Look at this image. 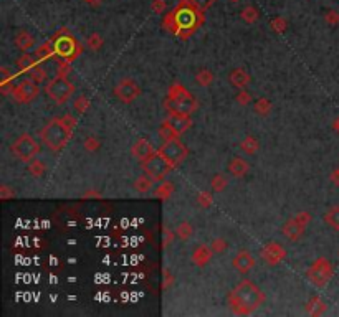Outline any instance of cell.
<instances>
[{
  "mask_svg": "<svg viewBox=\"0 0 339 317\" xmlns=\"http://www.w3.org/2000/svg\"><path fill=\"white\" fill-rule=\"evenodd\" d=\"M204 12L199 10L191 0H181L171 12L165 15L162 22L164 29L172 35H177L181 40L189 37L204 24Z\"/></svg>",
  "mask_w": 339,
  "mask_h": 317,
  "instance_id": "1",
  "label": "cell"
},
{
  "mask_svg": "<svg viewBox=\"0 0 339 317\" xmlns=\"http://www.w3.org/2000/svg\"><path fill=\"white\" fill-rule=\"evenodd\" d=\"M265 299V292L255 282L243 279L230 291L227 302H229V307L233 314L250 315L262 307Z\"/></svg>",
  "mask_w": 339,
  "mask_h": 317,
  "instance_id": "2",
  "label": "cell"
},
{
  "mask_svg": "<svg viewBox=\"0 0 339 317\" xmlns=\"http://www.w3.org/2000/svg\"><path fill=\"white\" fill-rule=\"evenodd\" d=\"M76 126V119L73 116H63V118H53L50 119L43 129L40 131L42 142L50 149L52 152H58L70 142L73 136V127Z\"/></svg>",
  "mask_w": 339,
  "mask_h": 317,
  "instance_id": "3",
  "label": "cell"
},
{
  "mask_svg": "<svg viewBox=\"0 0 339 317\" xmlns=\"http://www.w3.org/2000/svg\"><path fill=\"white\" fill-rule=\"evenodd\" d=\"M165 109L169 113H177V114H187L191 116L192 113H196L199 108L197 99L192 96L191 91L186 90L181 83H174L169 88L167 98L164 101Z\"/></svg>",
  "mask_w": 339,
  "mask_h": 317,
  "instance_id": "4",
  "label": "cell"
},
{
  "mask_svg": "<svg viewBox=\"0 0 339 317\" xmlns=\"http://www.w3.org/2000/svg\"><path fill=\"white\" fill-rule=\"evenodd\" d=\"M52 45L55 53H57L58 58L66 60V61H75L83 52V47L80 45V42L71 35V32L68 29H60L55 35L52 37Z\"/></svg>",
  "mask_w": 339,
  "mask_h": 317,
  "instance_id": "5",
  "label": "cell"
},
{
  "mask_svg": "<svg viewBox=\"0 0 339 317\" xmlns=\"http://www.w3.org/2000/svg\"><path fill=\"white\" fill-rule=\"evenodd\" d=\"M141 164H142L144 174L152 177L155 182L165 180L167 179V175L172 172V169H174V164H171L159 151H155L151 157H149L147 160H144V162H141Z\"/></svg>",
  "mask_w": 339,
  "mask_h": 317,
  "instance_id": "6",
  "label": "cell"
},
{
  "mask_svg": "<svg viewBox=\"0 0 339 317\" xmlns=\"http://www.w3.org/2000/svg\"><path fill=\"white\" fill-rule=\"evenodd\" d=\"M45 93L53 103L65 104L71 98V94L75 93V85L68 81L66 76H57L52 81H48V85L45 86Z\"/></svg>",
  "mask_w": 339,
  "mask_h": 317,
  "instance_id": "7",
  "label": "cell"
},
{
  "mask_svg": "<svg viewBox=\"0 0 339 317\" xmlns=\"http://www.w3.org/2000/svg\"><path fill=\"white\" fill-rule=\"evenodd\" d=\"M308 279L316 287H326L327 282L334 276V268H332L331 261L326 258H318L311 264V268L306 272Z\"/></svg>",
  "mask_w": 339,
  "mask_h": 317,
  "instance_id": "8",
  "label": "cell"
},
{
  "mask_svg": "<svg viewBox=\"0 0 339 317\" xmlns=\"http://www.w3.org/2000/svg\"><path fill=\"white\" fill-rule=\"evenodd\" d=\"M10 152L22 162H30L33 157L40 152V147L30 134H20L10 146Z\"/></svg>",
  "mask_w": 339,
  "mask_h": 317,
  "instance_id": "9",
  "label": "cell"
},
{
  "mask_svg": "<svg viewBox=\"0 0 339 317\" xmlns=\"http://www.w3.org/2000/svg\"><path fill=\"white\" fill-rule=\"evenodd\" d=\"M159 152L162 154L171 164H174V167H177L179 164L184 162L186 157L189 155L187 147L184 146V142H182L179 137H174V139H169V141H164L162 146L159 147Z\"/></svg>",
  "mask_w": 339,
  "mask_h": 317,
  "instance_id": "10",
  "label": "cell"
},
{
  "mask_svg": "<svg viewBox=\"0 0 339 317\" xmlns=\"http://www.w3.org/2000/svg\"><path fill=\"white\" fill-rule=\"evenodd\" d=\"M114 96L118 98L121 103L131 104L132 101H136V99L141 96V88H139V85L134 80L124 78V80H121L118 85L114 86Z\"/></svg>",
  "mask_w": 339,
  "mask_h": 317,
  "instance_id": "11",
  "label": "cell"
},
{
  "mask_svg": "<svg viewBox=\"0 0 339 317\" xmlns=\"http://www.w3.org/2000/svg\"><path fill=\"white\" fill-rule=\"evenodd\" d=\"M38 93H40V88H38L37 83L32 80H25V81H22L20 85L15 86L12 98L17 103L27 104V103H32L33 99L38 96Z\"/></svg>",
  "mask_w": 339,
  "mask_h": 317,
  "instance_id": "12",
  "label": "cell"
},
{
  "mask_svg": "<svg viewBox=\"0 0 339 317\" xmlns=\"http://www.w3.org/2000/svg\"><path fill=\"white\" fill-rule=\"evenodd\" d=\"M260 254H262V259L265 261V263L273 268V266H278L283 259L286 258V249L280 243L270 241V243H266L265 246L262 248Z\"/></svg>",
  "mask_w": 339,
  "mask_h": 317,
  "instance_id": "13",
  "label": "cell"
},
{
  "mask_svg": "<svg viewBox=\"0 0 339 317\" xmlns=\"http://www.w3.org/2000/svg\"><path fill=\"white\" fill-rule=\"evenodd\" d=\"M155 152V149L152 147V144L147 141V139H137L134 142V146L131 147V155L134 159H137L139 162H144V160H147L151 155Z\"/></svg>",
  "mask_w": 339,
  "mask_h": 317,
  "instance_id": "14",
  "label": "cell"
},
{
  "mask_svg": "<svg viewBox=\"0 0 339 317\" xmlns=\"http://www.w3.org/2000/svg\"><path fill=\"white\" fill-rule=\"evenodd\" d=\"M232 266H233V269L238 271L240 274H247V272H250L255 268V258L248 251H240L233 256Z\"/></svg>",
  "mask_w": 339,
  "mask_h": 317,
  "instance_id": "15",
  "label": "cell"
},
{
  "mask_svg": "<svg viewBox=\"0 0 339 317\" xmlns=\"http://www.w3.org/2000/svg\"><path fill=\"white\" fill-rule=\"evenodd\" d=\"M167 122H169V126L172 127V129L177 132V136L179 137L192 127V119H191V116H187V114L169 113Z\"/></svg>",
  "mask_w": 339,
  "mask_h": 317,
  "instance_id": "16",
  "label": "cell"
},
{
  "mask_svg": "<svg viewBox=\"0 0 339 317\" xmlns=\"http://www.w3.org/2000/svg\"><path fill=\"white\" fill-rule=\"evenodd\" d=\"M304 230H306V226L299 223V221L294 218V216L288 220L286 223L283 225V228H281L283 235H285L288 240H291V241H298L299 238L304 235Z\"/></svg>",
  "mask_w": 339,
  "mask_h": 317,
  "instance_id": "17",
  "label": "cell"
},
{
  "mask_svg": "<svg viewBox=\"0 0 339 317\" xmlns=\"http://www.w3.org/2000/svg\"><path fill=\"white\" fill-rule=\"evenodd\" d=\"M212 254H214L212 248L207 246V244H201V246H197L194 249L191 259L194 264L199 266V268H204V266L209 264V261L212 259Z\"/></svg>",
  "mask_w": 339,
  "mask_h": 317,
  "instance_id": "18",
  "label": "cell"
},
{
  "mask_svg": "<svg viewBox=\"0 0 339 317\" xmlns=\"http://www.w3.org/2000/svg\"><path fill=\"white\" fill-rule=\"evenodd\" d=\"M229 81L232 86L238 88V90H245L250 85V75L243 68H233L229 75Z\"/></svg>",
  "mask_w": 339,
  "mask_h": 317,
  "instance_id": "19",
  "label": "cell"
},
{
  "mask_svg": "<svg viewBox=\"0 0 339 317\" xmlns=\"http://www.w3.org/2000/svg\"><path fill=\"white\" fill-rule=\"evenodd\" d=\"M250 170V165L247 160H243L242 157H233L229 164V174L232 177H235V179H242V177H245Z\"/></svg>",
  "mask_w": 339,
  "mask_h": 317,
  "instance_id": "20",
  "label": "cell"
},
{
  "mask_svg": "<svg viewBox=\"0 0 339 317\" xmlns=\"http://www.w3.org/2000/svg\"><path fill=\"white\" fill-rule=\"evenodd\" d=\"M14 42H15V47L19 50H22V52H29L30 48L35 47V38H33L32 33L27 32V30H19V32H17Z\"/></svg>",
  "mask_w": 339,
  "mask_h": 317,
  "instance_id": "21",
  "label": "cell"
},
{
  "mask_svg": "<svg viewBox=\"0 0 339 317\" xmlns=\"http://www.w3.org/2000/svg\"><path fill=\"white\" fill-rule=\"evenodd\" d=\"M304 309H306V312H308L309 315H313V317H319V315L326 314L327 305H326V302H324L321 297L314 296V297H311L309 301L306 302V305H304Z\"/></svg>",
  "mask_w": 339,
  "mask_h": 317,
  "instance_id": "22",
  "label": "cell"
},
{
  "mask_svg": "<svg viewBox=\"0 0 339 317\" xmlns=\"http://www.w3.org/2000/svg\"><path fill=\"white\" fill-rule=\"evenodd\" d=\"M172 193H174V183L169 182V180H162L160 182V185L154 190V197L165 202V200L171 198Z\"/></svg>",
  "mask_w": 339,
  "mask_h": 317,
  "instance_id": "23",
  "label": "cell"
},
{
  "mask_svg": "<svg viewBox=\"0 0 339 317\" xmlns=\"http://www.w3.org/2000/svg\"><path fill=\"white\" fill-rule=\"evenodd\" d=\"M154 179L152 177H149L147 174H142L141 177H137L134 180V190L139 192V193H147L151 192V188L154 187Z\"/></svg>",
  "mask_w": 339,
  "mask_h": 317,
  "instance_id": "24",
  "label": "cell"
},
{
  "mask_svg": "<svg viewBox=\"0 0 339 317\" xmlns=\"http://www.w3.org/2000/svg\"><path fill=\"white\" fill-rule=\"evenodd\" d=\"M55 57H57V53H55L52 42L43 43V45H40V47L35 50V58H37V61H45V60L55 58Z\"/></svg>",
  "mask_w": 339,
  "mask_h": 317,
  "instance_id": "25",
  "label": "cell"
},
{
  "mask_svg": "<svg viewBox=\"0 0 339 317\" xmlns=\"http://www.w3.org/2000/svg\"><path fill=\"white\" fill-rule=\"evenodd\" d=\"M240 149L245 154H248V155H253L255 152L258 151L260 149V142H258V139L255 137V136H252V134H248L243 141L240 142Z\"/></svg>",
  "mask_w": 339,
  "mask_h": 317,
  "instance_id": "26",
  "label": "cell"
},
{
  "mask_svg": "<svg viewBox=\"0 0 339 317\" xmlns=\"http://www.w3.org/2000/svg\"><path fill=\"white\" fill-rule=\"evenodd\" d=\"M324 223L331 230L339 231V207H332L324 213Z\"/></svg>",
  "mask_w": 339,
  "mask_h": 317,
  "instance_id": "27",
  "label": "cell"
},
{
  "mask_svg": "<svg viewBox=\"0 0 339 317\" xmlns=\"http://www.w3.org/2000/svg\"><path fill=\"white\" fill-rule=\"evenodd\" d=\"M271 108H273V106H271V101L268 98H258L253 104V111L258 116H263V118L271 113Z\"/></svg>",
  "mask_w": 339,
  "mask_h": 317,
  "instance_id": "28",
  "label": "cell"
},
{
  "mask_svg": "<svg viewBox=\"0 0 339 317\" xmlns=\"http://www.w3.org/2000/svg\"><path fill=\"white\" fill-rule=\"evenodd\" d=\"M192 233H194V228L189 221H182V223H179V226L176 228V236L179 238L181 241H189Z\"/></svg>",
  "mask_w": 339,
  "mask_h": 317,
  "instance_id": "29",
  "label": "cell"
},
{
  "mask_svg": "<svg viewBox=\"0 0 339 317\" xmlns=\"http://www.w3.org/2000/svg\"><path fill=\"white\" fill-rule=\"evenodd\" d=\"M27 78L32 80V81H35L37 85H40L42 81L47 80V73H45V70H43L40 65H35L33 68H30L29 71H27Z\"/></svg>",
  "mask_w": 339,
  "mask_h": 317,
  "instance_id": "30",
  "label": "cell"
},
{
  "mask_svg": "<svg viewBox=\"0 0 339 317\" xmlns=\"http://www.w3.org/2000/svg\"><path fill=\"white\" fill-rule=\"evenodd\" d=\"M240 17L243 22H247V24H255V22L260 19V12L257 10V7H253V5H247V7L240 12Z\"/></svg>",
  "mask_w": 339,
  "mask_h": 317,
  "instance_id": "31",
  "label": "cell"
},
{
  "mask_svg": "<svg viewBox=\"0 0 339 317\" xmlns=\"http://www.w3.org/2000/svg\"><path fill=\"white\" fill-rule=\"evenodd\" d=\"M215 76L212 71H209L207 68H202L199 73L196 75V83L199 86H210L214 83Z\"/></svg>",
  "mask_w": 339,
  "mask_h": 317,
  "instance_id": "32",
  "label": "cell"
},
{
  "mask_svg": "<svg viewBox=\"0 0 339 317\" xmlns=\"http://www.w3.org/2000/svg\"><path fill=\"white\" fill-rule=\"evenodd\" d=\"M37 65V58L30 57V55H22V57L17 60V68H19L22 73H27L30 68Z\"/></svg>",
  "mask_w": 339,
  "mask_h": 317,
  "instance_id": "33",
  "label": "cell"
},
{
  "mask_svg": "<svg viewBox=\"0 0 339 317\" xmlns=\"http://www.w3.org/2000/svg\"><path fill=\"white\" fill-rule=\"evenodd\" d=\"M73 108L78 114H85L88 111V108H90V98H88L86 94H80V96L75 99Z\"/></svg>",
  "mask_w": 339,
  "mask_h": 317,
  "instance_id": "34",
  "label": "cell"
},
{
  "mask_svg": "<svg viewBox=\"0 0 339 317\" xmlns=\"http://www.w3.org/2000/svg\"><path fill=\"white\" fill-rule=\"evenodd\" d=\"M227 185H229V180L222 174H215L212 177V180H210V187H212L214 192H224Z\"/></svg>",
  "mask_w": 339,
  "mask_h": 317,
  "instance_id": "35",
  "label": "cell"
},
{
  "mask_svg": "<svg viewBox=\"0 0 339 317\" xmlns=\"http://www.w3.org/2000/svg\"><path fill=\"white\" fill-rule=\"evenodd\" d=\"M86 45L90 47L93 52H98V50H101V47L104 45V38L99 35V33L94 32L86 38Z\"/></svg>",
  "mask_w": 339,
  "mask_h": 317,
  "instance_id": "36",
  "label": "cell"
},
{
  "mask_svg": "<svg viewBox=\"0 0 339 317\" xmlns=\"http://www.w3.org/2000/svg\"><path fill=\"white\" fill-rule=\"evenodd\" d=\"M159 136L162 137L164 141H169V139L179 137V136H177V132L169 126V122H167V121H164L162 124H160V127H159Z\"/></svg>",
  "mask_w": 339,
  "mask_h": 317,
  "instance_id": "37",
  "label": "cell"
},
{
  "mask_svg": "<svg viewBox=\"0 0 339 317\" xmlns=\"http://www.w3.org/2000/svg\"><path fill=\"white\" fill-rule=\"evenodd\" d=\"M29 172L32 174V177H42L45 174V164L40 162V160H30L29 164Z\"/></svg>",
  "mask_w": 339,
  "mask_h": 317,
  "instance_id": "38",
  "label": "cell"
},
{
  "mask_svg": "<svg viewBox=\"0 0 339 317\" xmlns=\"http://www.w3.org/2000/svg\"><path fill=\"white\" fill-rule=\"evenodd\" d=\"M270 25H271V29H273V32H276V33H283L288 29V22H286V19H283V17H275V19L270 22Z\"/></svg>",
  "mask_w": 339,
  "mask_h": 317,
  "instance_id": "39",
  "label": "cell"
},
{
  "mask_svg": "<svg viewBox=\"0 0 339 317\" xmlns=\"http://www.w3.org/2000/svg\"><path fill=\"white\" fill-rule=\"evenodd\" d=\"M210 248H212V251L215 254H222L229 248V243H227L224 238H215V240H212V243H210Z\"/></svg>",
  "mask_w": 339,
  "mask_h": 317,
  "instance_id": "40",
  "label": "cell"
},
{
  "mask_svg": "<svg viewBox=\"0 0 339 317\" xmlns=\"http://www.w3.org/2000/svg\"><path fill=\"white\" fill-rule=\"evenodd\" d=\"M83 147H85L88 152H94V151H98V149L101 147V142H99L98 137L90 136V137L85 139V142H83Z\"/></svg>",
  "mask_w": 339,
  "mask_h": 317,
  "instance_id": "41",
  "label": "cell"
},
{
  "mask_svg": "<svg viewBox=\"0 0 339 317\" xmlns=\"http://www.w3.org/2000/svg\"><path fill=\"white\" fill-rule=\"evenodd\" d=\"M197 205L199 207H202V208H209L210 205H212V193L210 192H201L197 195Z\"/></svg>",
  "mask_w": 339,
  "mask_h": 317,
  "instance_id": "42",
  "label": "cell"
},
{
  "mask_svg": "<svg viewBox=\"0 0 339 317\" xmlns=\"http://www.w3.org/2000/svg\"><path fill=\"white\" fill-rule=\"evenodd\" d=\"M57 65H58V68H57V76H68L70 70H71V68H70V61L58 58Z\"/></svg>",
  "mask_w": 339,
  "mask_h": 317,
  "instance_id": "43",
  "label": "cell"
},
{
  "mask_svg": "<svg viewBox=\"0 0 339 317\" xmlns=\"http://www.w3.org/2000/svg\"><path fill=\"white\" fill-rule=\"evenodd\" d=\"M235 101L240 106H248L250 103H252V94H250L248 91H245V90H240L237 96H235Z\"/></svg>",
  "mask_w": 339,
  "mask_h": 317,
  "instance_id": "44",
  "label": "cell"
},
{
  "mask_svg": "<svg viewBox=\"0 0 339 317\" xmlns=\"http://www.w3.org/2000/svg\"><path fill=\"white\" fill-rule=\"evenodd\" d=\"M324 20L327 25H332V27L339 25V12L337 10H327L324 15Z\"/></svg>",
  "mask_w": 339,
  "mask_h": 317,
  "instance_id": "45",
  "label": "cell"
},
{
  "mask_svg": "<svg viewBox=\"0 0 339 317\" xmlns=\"http://www.w3.org/2000/svg\"><path fill=\"white\" fill-rule=\"evenodd\" d=\"M165 9H167V2H165V0H154L151 5V10L155 15H162L165 12Z\"/></svg>",
  "mask_w": 339,
  "mask_h": 317,
  "instance_id": "46",
  "label": "cell"
},
{
  "mask_svg": "<svg viewBox=\"0 0 339 317\" xmlns=\"http://www.w3.org/2000/svg\"><path fill=\"white\" fill-rule=\"evenodd\" d=\"M294 218H296L301 225L308 226L311 223V220H313V216H311L309 211H299V213H296V216H294Z\"/></svg>",
  "mask_w": 339,
  "mask_h": 317,
  "instance_id": "47",
  "label": "cell"
},
{
  "mask_svg": "<svg viewBox=\"0 0 339 317\" xmlns=\"http://www.w3.org/2000/svg\"><path fill=\"white\" fill-rule=\"evenodd\" d=\"M172 240H174V233H172L167 226L162 228V246L167 248L169 244L172 243Z\"/></svg>",
  "mask_w": 339,
  "mask_h": 317,
  "instance_id": "48",
  "label": "cell"
},
{
  "mask_svg": "<svg viewBox=\"0 0 339 317\" xmlns=\"http://www.w3.org/2000/svg\"><path fill=\"white\" fill-rule=\"evenodd\" d=\"M191 2L196 5V7L199 9V10H202V12H205L207 9H210L214 5V2L215 0H191Z\"/></svg>",
  "mask_w": 339,
  "mask_h": 317,
  "instance_id": "49",
  "label": "cell"
},
{
  "mask_svg": "<svg viewBox=\"0 0 339 317\" xmlns=\"http://www.w3.org/2000/svg\"><path fill=\"white\" fill-rule=\"evenodd\" d=\"M14 197H15V192L10 190L7 185L0 187V198H2V200H10V198H14Z\"/></svg>",
  "mask_w": 339,
  "mask_h": 317,
  "instance_id": "50",
  "label": "cell"
},
{
  "mask_svg": "<svg viewBox=\"0 0 339 317\" xmlns=\"http://www.w3.org/2000/svg\"><path fill=\"white\" fill-rule=\"evenodd\" d=\"M172 284H174V276H172L171 272L165 269L164 271V284H162V289H169Z\"/></svg>",
  "mask_w": 339,
  "mask_h": 317,
  "instance_id": "51",
  "label": "cell"
},
{
  "mask_svg": "<svg viewBox=\"0 0 339 317\" xmlns=\"http://www.w3.org/2000/svg\"><path fill=\"white\" fill-rule=\"evenodd\" d=\"M0 73H2V83H9L10 78H14V75H10L7 66H2V68H0Z\"/></svg>",
  "mask_w": 339,
  "mask_h": 317,
  "instance_id": "52",
  "label": "cell"
},
{
  "mask_svg": "<svg viewBox=\"0 0 339 317\" xmlns=\"http://www.w3.org/2000/svg\"><path fill=\"white\" fill-rule=\"evenodd\" d=\"M331 182L334 183V185H339V169H336V170L331 174Z\"/></svg>",
  "mask_w": 339,
  "mask_h": 317,
  "instance_id": "53",
  "label": "cell"
},
{
  "mask_svg": "<svg viewBox=\"0 0 339 317\" xmlns=\"http://www.w3.org/2000/svg\"><path fill=\"white\" fill-rule=\"evenodd\" d=\"M88 197H96V198H99V197H101V193H99V192H94V190H90V192H86V193H85V198H88Z\"/></svg>",
  "mask_w": 339,
  "mask_h": 317,
  "instance_id": "54",
  "label": "cell"
},
{
  "mask_svg": "<svg viewBox=\"0 0 339 317\" xmlns=\"http://www.w3.org/2000/svg\"><path fill=\"white\" fill-rule=\"evenodd\" d=\"M86 4H90V5H93V7H98L99 4L103 2V0H85Z\"/></svg>",
  "mask_w": 339,
  "mask_h": 317,
  "instance_id": "55",
  "label": "cell"
},
{
  "mask_svg": "<svg viewBox=\"0 0 339 317\" xmlns=\"http://www.w3.org/2000/svg\"><path fill=\"white\" fill-rule=\"evenodd\" d=\"M332 129H334V131L337 132V134H339V118H337L334 122H332Z\"/></svg>",
  "mask_w": 339,
  "mask_h": 317,
  "instance_id": "56",
  "label": "cell"
},
{
  "mask_svg": "<svg viewBox=\"0 0 339 317\" xmlns=\"http://www.w3.org/2000/svg\"><path fill=\"white\" fill-rule=\"evenodd\" d=\"M230 2H233V4H235V2H240V0H230Z\"/></svg>",
  "mask_w": 339,
  "mask_h": 317,
  "instance_id": "57",
  "label": "cell"
}]
</instances>
